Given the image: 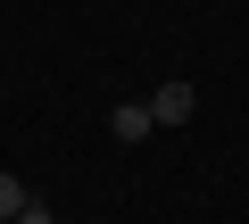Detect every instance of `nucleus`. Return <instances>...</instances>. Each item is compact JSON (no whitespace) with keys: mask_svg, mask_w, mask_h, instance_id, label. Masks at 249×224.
<instances>
[{"mask_svg":"<svg viewBox=\"0 0 249 224\" xmlns=\"http://www.w3.org/2000/svg\"><path fill=\"white\" fill-rule=\"evenodd\" d=\"M191 108H199L191 83H158V91H150V125H158V133H166V125H191Z\"/></svg>","mask_w":249,"mask_h":224,"instance_id":"obj_1","label":"nucleus"},{"mask_svg":"<svg viewBox=\"0 0 249 224\" xmlns=\"http://www.w3.org/2000/svg\"><path fill=\"white\" fill-rule=\"evenodd\" d=\"M108 133H116V141H150V133H158V125H150V100H124L116 117H108Z\"/></svg>","mask_w":249,"mask_h":224,"instance_id":"obj_2","label":"nucleus"},{"mask_svg":"<svg viewBox=\"0 0 249 224\" xmlns=\"http://www.w3.org/2000/svg\"><path fill=\"white\" fill-rule=\"evenodd\" d=\"M25 207H34V191H25V183H17V174H9V166H0V224H17V216H25Z\"/></svg>","mask_w":249,"mask_h":224,"instance_id":"obj_3","label":"nucleus"},{"mask_svg":"<svg viewBox=\"0 0 249 224\" xmlns=\"http://www.w3.org/2000/svg\"><path fill=\"white\" fill-rule=\"evenodd\" d=\"M17 224H58V216H50V207H25V216H17Z\"/></svg>","mask_w":249,"mask_h":224,"instance_id":"obj_4","label":"nucleus"}]
</instances>
